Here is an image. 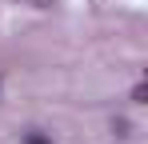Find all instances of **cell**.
Instances as JSON below:
<instances>
[{
  "label": "cell",
  "instance_id": "6da1fadb",
  "mask_svg": "<svg viewBox=\"0 0 148 144\" xmlns=\"http://www.w3.org/2000/svg\"><path fill=\"white\" fill-rule=\"evenodd\" d=\"M28 144H48V140H44V136H28Z\"/></svg>",
  "mask_w": 148,
  "mask_h": 144
}]
</instances>
